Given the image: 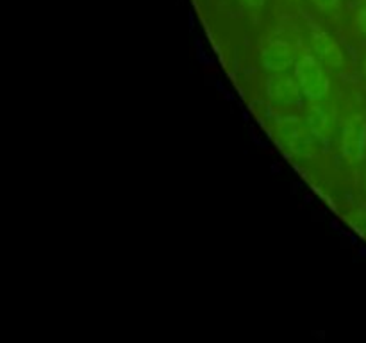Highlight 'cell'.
<instances>
[{"label": "cell", "instance_id": "6da1fadb", "mask_svg": "<svg viewBox=\"0 0 366 343\" xmlns=\"http://www.w3.org/2000/svg\"><path fill=\"white\" fill-rule=\"evenodd\" d=\"M275 131H277L279 139L285 146H288V150H292L295 156L302 157H311L313 154H317V136L311 132L310 127L302 124L299 118L295 116H286L281 118L275 125Z\"/></svg>", "mask_w": 366, "mask_h": 343}, {"label": "cell", "instance_id": "7a4b0ae2", "mask_svg": "<svg viewBox=\"0 0 366 343\" xmlns=\"http://www.w3.org/2000/svg\"><path fill=\"white\" fill-rule=\"evenodd\" d=\"M297 81L300 89L311 100H320L329 91V77L324 70V64L311 54H304L297 63Z\"/></svg>", "mask_w": 366, "mask_h": 343}, {"label": "cell", "instance_id": "3957f363", "mask_svg": "<svg viewBox=\"0 0 366 343\" xmlns=\"http://www.w3.org/2000/svg\"><path fill=\"white\" fill-rule=\"evenodd\" d=\"M342 152L347 163H360L366 156V120L356 113L345 121L342 129Z\"/></svg>", "mask_w": 366, "mask_h": 343}, {"label": "cell", "instance_id": "277c9868", "mask_svg": "<svg viewBox=\"0 0 366 343\" xmlns=\"http://www.w3.org/2000/svg\"><path fill=\"white\" fill-rule=\"evenodd\" d=\"M311 49H313V56L329 70H340L345 63L340 43L322 29H313L311 32Z\"/></svg>", "mask_w": 366, "mask_h": 343}, {"label": "cell", "instance_id": "5b68a950", "mask_svg": "<svg viewBox=\"0 0 366 343\" xmlns=\"http://www.w3.org/2000/svg\"><path fill=\"white\" fill-rule=\"evenodd\" d=\"M267 93L272 102L285 104V106H295L300 102V84L295 77L277 71L272 74L267 81Z\"/></svg>", "mask_w": 366, "mask_h": 343}, {"label": "cell", "instance_id": "8992f818", "mask_svg": "<svg viewBox=\"0 0 366 343\" xmlns=\"http://www.w3.org/2000/svg\"><path fill=\"white\" fill-rule=\"evenodd\" d=\"M261 61L268 71L277 74V71H285L292 66L295 61V52L285 39H272L261 50Z\"/></svg>", "mask_w": 366, "mask_h": 343}, {"label": "cell", "instance_id": "52a82bcc", "mask_svg": "<svg viewBox=\"0 0 366 343\" xmlns=\"http://www.w3.org/2000/svg\"><path fill=\"white\" fill-rule=\"evenodd\" d=\"M307 127L318 139H324V141L331 139L332 132H335L331 114L327 113L325 107L318 106V104H311L310 109H307Z\"/></svg>", "mask_w": 366, "mask_h": 343}, {"label": "cell", "instance_id": "ba28073f", "mask_svg": "<svg viewBox=\"0 0 366 343\" xmlns=\"http://www.w3.org/2000/svg\"><path fill=\"white\" fill-rule=\"evenodd\" d=\"M347 220H349V224L352 225L354 231L360 232L361 236H366V211H352V213H349V217H347Z\"/></svg>", "mask_w": 366, "mask_h": 343}, {"label": "cell", "instance_id": "9c48e42d", "mask_svg": "<svg viewBox=\"0 0 366 343\" xmlns=\"http://www.w3.org/2000/svg\"><path fill=\"white\" fill-rule=\"evenodd\" d=\"M311 2L324 13H335L340 7V0H311Z\"/></svg>", "mask_w": 366, "mask_h": 343}, {"label": "cell", "instance_id": "30bf717a", "mask_svg": "<svg viewBox=\"0 0 366 343\" xmlns=\"http://www.w3.org/2000/svg\"><path fill=\"white\" fill-rule=\"evenodd\" d=\"M356 21H357V27H360V31L366 36V6L361 7V9H360Z\"/></svg>", "mask_w": 366, "mask_h": 343}, {"label": "cell", "instance_id": "8fae6325", "mask_svg": "<svg viewBox=\"0 0 366 343\" xmlns=\"http://www.w3.org/2000/svg\"><path fill=\"white\" fill-rule=\"evenodd\" d=\"M242 6L249 7V9H261L267 4V0H239Z\"/></svg>", "mask_w": 366, "mask_h": 343}, {"label": "cell", "instance_id": "7c38bea8", "mask_svg": "<svg viewBox=\"0 0 366 343\" xmlns=\"http://www.w3.org/2000/svg\"><path fill=\"white\" fill-rule=\"evenodd\" d=\"M365 77H366V61H365Z\"/></svg>", "mask_w": 366, "mask_h": 343}, {"label": "cell", "instance_id": "4fadbf2b", "mask_svg": "<svg viewBox=\"0 0 366 343\" xmlns=\"http://www.w3.org/2000/svg\"><path fill=\"white\" fill-rule=\"evenodd\" d=\"M365 188H366V175H365Z\"/></svg>", "mask_w": 366, "mask_h": 343}]
</instances>
